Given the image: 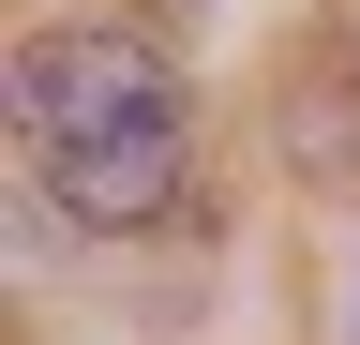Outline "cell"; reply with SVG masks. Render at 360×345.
Instances as JSON below:
<instances>
[{"label": "cell", "instance_id": "2", "mask_svg": "<svg viewBox=\"0 0 360 345\" xmlns=\"http://www.w3.org/2000/svg\"><path fill=\"white\" fill-rule=\"evenodd\" d=\"M330 30H345V46H360V0H330Z\"/></svg>", "mask_w": 360, "mask_h": 345}, {"label": "cell", "instance_id": "1", "mask_svg": "<svg viewBox=\"0 0 360 345\" xmlns=\"http://www.w3.org/2000/svg\"><path fill=\"white\" fill-rule=\"evenodd\" d=\"M15 136L30 181L60 195V226H150L180 195V75L135 46V30H30L15 46Z\"/></svg>", "mask_w": 360, "mask_h": 345}]
</instances>
